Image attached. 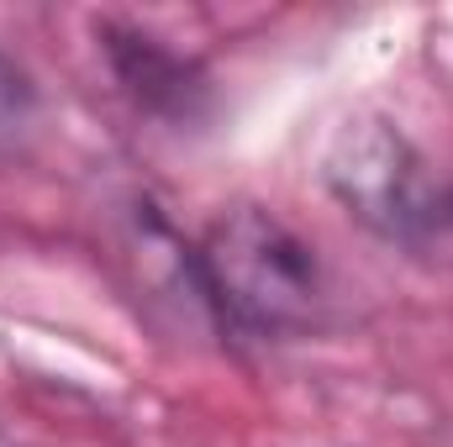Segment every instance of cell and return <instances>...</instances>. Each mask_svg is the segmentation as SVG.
I'll return each instance as SVG.
<instances>
[{"mask_svg":"<svg viewBox=\"0 0 453 447\" xmlns=\"http://www.w3.org/2000/svg\"><path fill=\"white\" fill-rule=\"evenodd\" d=\"M196 290L211 322L248 342L311 337L333 311L317 247L253 201L222 211L196 242Z\"/></svg>","mask_w":453,"mask_h":447,"instance_id":"1","label":"cell"},{"mask_svg":"<svg viewBox=\"0 0 453 447\" xmlns=\"http://www.w3.org/2000/svg\"><path fill=\"white\" fill-rule=\"evenodd\" d=\"M322 179L342 211L385 242L422 247L453 226V190L390 116H348L322 153Z\"/></svg>","mask_w":453,"mask_h":447,"instance_id":"2","label":"cell"},{"mask_svg":"<svg viewBox=\"0 0 453 447\" xmlns=\"http://www.w3.org/2000/svg\"><path fill=\"white\" fill-rule=\"evenodd\" d=\"M106 53H111L116 80L127 85V95L148 111H190V101L201 95V74L190 58L169 53L158 37L148 32H121V27H101Z\"/></svg>","mask_w":453,"mask_h":447,"instance_id":"3","label":"cell"},{"mask_svg":"<svg viewBox=\"0 0 453 447\" xmlns=\"http://www.w3.org/2000/svg\"><path fill=\"white\" fill-rule=\"evenodd\" d=\"M32 116H37V85L32 74L0 48V148L21 142L32 132Z\"/></svg>","mask_w":453,"mask_h":447,"instance_id":"4","label":"cell"},{"mask_svg":"<svg viewBox=\"0 0 453 447\" xmlns=\"http://www.w3.org/2000/svg\"><path fill=\"white\" fill-rule=\"evenodd\" d=\"M0 447H16V443H11V437H5V432H0Z\"/></svg>","mask_w":453,"mask_h":447,"instance_id":"5","label":"cell"}]
</instances>
